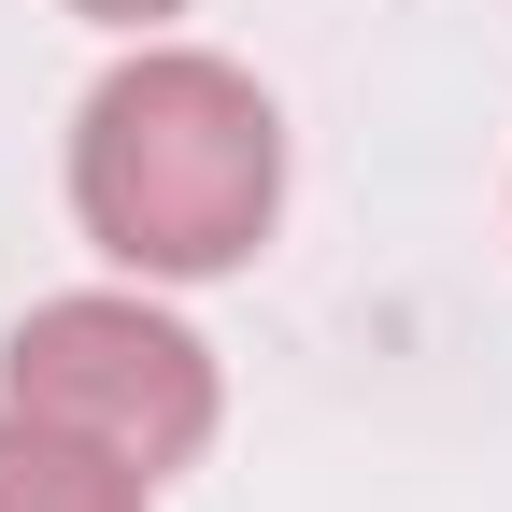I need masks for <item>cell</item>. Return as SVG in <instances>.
<instances>
[{
  "label": "cell",
  "instance_id": "1",
  "mask_svg": "<svg viewBox=\"0 0 512 512\" xmlns=\"http://www.w3.org/2000/svg\"><path fill=\"white\" fill-rule=\"evenodd\" d=\"M271 200H285V128L256 100V72H228L200 43H143L128 72H100L72 128V214L100 256L200 285L271 242Z\"/></svg>",
  "mask_w": 512,
  "mask_h": 512
},
{
  "label": "cell",
  "instance_id": "2",
  "mask_svg": "<svg viewBox=\"0 0 512 512\" xmlns=\"http://www.w3.org/2000/svg\"><path fill=\"white\" fill-rule=\"evenodd\" d=\"M0 413H43V427H72L157 484L214 441V356L157 299H43L15 328V356H0Z\"/></svg>",
  "mask_w": 512,
  "mask_h": 512
},
{
  "label": "cell",
  "instance_id": "3",
  "mask_svg": "<svg viewBox=\"0 0 512 512\" xmlns=\"http://www.w3.org/2000/svg\"><path fill=\"white\" fill-rule=\"evenodd\" d=\"M0 512H157V484L43 413H0Z\"/></svg>",
  "mask_w": 512,
  "mask_h": 512
},
{
  "label": "cell",
  "instance_id": "4",
  "mask_svg": "<svg viewBox=\"0 0 512 512\" xmlns=\"http://www.w3.org/2000/svg\"><path fill=\"white\" fill-rule=\"evenodd\" d=\"M72 15H100V29H143V15H171V0H72Z\"/></svg>",
  "mask_w": 512,
  "mask_h": 512
}]
</instances>
